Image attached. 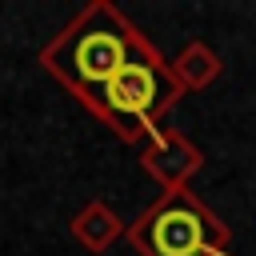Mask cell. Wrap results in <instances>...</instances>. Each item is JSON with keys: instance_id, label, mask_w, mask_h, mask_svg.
Listing matches in <instances>:
<instances>
[{"instance_id": "obj_1", "label": "cell", "mask_w": 256, "mask_h": 256, "mask_svg": "<svg viewBox=\"0 0 256 256\" xmlns=\"http://www.w3.org/2000/svg\"><path fill=\"white\" fill-rule=\"evenodd\" d=\"M152 40L108 0L84 4L44 48L40 68L56 76L84 108L104 92V84L140 52H148Z\"/></svg>"}, {"instance_id": "obj_2", "label": "cell", "mask_w": 256, "mask_h": 256, "mask_svg": "<svg viewBox=\"0 0 256 256\" xmlns=\"http://www.w3.org/2000/svg\"><path fill=\"white\" fill-rule=\"evenodd\" d=\"M184 96V88L176 84V76H172V64L160 56V48L152 44L148 52H140V56H132L108 84H104V92L92 100V116L100 120V124H108L120 140H128V144H148V140H156L164 128H160V120H164V112L176 104Z\"/></svg>"}, {"instance_id": "obj_3", "label": "cell", "mask_w": 256, "mask_h": 256, "mask_svg": "<svg viewBox=\"0 0 256 256\" xmlns=\"http://www.w3.org/2000/svg\"><path fill=\"white\" fill-rule=\"evenodd\" d=\"M124 236L140 256H228L232 244V228L188 188L164 192L128 224Z\"/></svg>"}, {"instance_id": "obj_4", "label": "cell", "mask_w": 256, "mask_h": 256, "mask_svg": "<svg viewBox=\"0 0 256 256\" xmlns=\"http://www.w3.org/2000/svg\"><path fill=\"white\" fill-rule=\"evenodd\" d=\"M200 164H204V152H200L188 136L168 132V128H164L156 140H148L144 152H140V168H144L164 192L188 188V180L200 172Z\"/></svg>"}, {"instance_id": "obj_5", "label": "cell", "mask_w": 256, "mask_h": 256, "mask_svg": "<svg viewBox=\"0 0 256 256\" xmlns=\"http://www.w3.org/2000/svg\"><path fill=\"white\" fill-rule=\"evenodd\" d=\"M68 232H72V240H76L84 252L100 256V252H108V248L128 232V224L120 220V212H116L112 204H104V200H88V204L72 216Z\"/></svg>"}, {"instance_id": "obj_6", "label": "cell", "mask_w": 256, "mask_h": 256, "mask_svg": "<svg viewBox=\"0 0 256 256\" xmlns=\"http://www.w3.org/2000/svg\"><path fill=\"white\" fill-rule=\"evenodd\" d=\"M220 72H224V60H220V52L208 48L204 40L184 44V52L172 60V76H176V84H180L184 92H204Z\"/></svg>"}]
</instances>
